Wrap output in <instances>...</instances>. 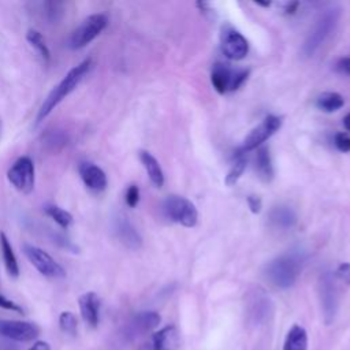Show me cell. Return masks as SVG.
I'll return each instance as SVG.
<instances>
[{
  "instance_id": "1",
  "label": "cell",
  "mask_w": 350,
  "mask_h": 350,
  "mask_svg": "<svg viewBox=\"0 0 350 350\" xmlns=\"http://www.w3.org/2000/svg\"><path fill=\"white\" fill-rule=\"evenodd\" d=\"M92 67V59H85L83 62H81L78 66L72 67L66 77L51 90V93L46 96V98L44 100V103L41 104L38 113H37V123L42 122L55 108L56 105L66 98L77 86L78 83L82 81V78L89 72Z\"/></svg>"
},
{
  "instance_id": "2",
  "label": "cell",
  "mask_w": 350,
  "mask_h": 350,
  "mask_svg": "<svg viewBox=\"0 0 350 350\" xmlns=\"http://www.w3.org/2000/svg\"><path fill=\"white\" fill-rule=\"evenodd\" d=\"M302 258L297 254H284L276 257L265 265L264 275L269 283L279 288L291 287L301 272Z\"/></svg>"
},
{
  "instance_id": "3",
  "label": "cell",
  "mask_w": 350,
  "mask_h": 350,
  "mask_svg": "<svg viewBox=\"0 0 350 350\" xmlns=\"http://www.w3.org/2000/svg\"><path fill=\"white\" fill-rule=\"evenodd\" d=\"M338 19H339L338 8H328L320 14V16L316 19L312 30L309 31V34L301 48V52L305 57L313 56L320 49V46L325 42V40L335 30Z\"/></svg>"
},
{
  "instance_id": "4",
  "label": "cell",
  "mask_w": 350,
  "mask_h": 350,
  "mask_svg": "<svg viewBox=\"0 0 350 350\" xmlns=\"http://www.w3.org/2000/svg\"><path fill=\"white\" fill-rule=\"evenodd\" d=\"M163 215L175 223L185 227H194L197 224L198 213L196 206L185 197L168 196L161 205Z\"/></svg>"
},
{
  "instance_id": "5",
  "label": "cell",
  "mask_w": 350,
  "mask_h": 350,
  "mask_svg": "<svg viewBox=\"0 0 350 350\" xmlns=\"http://www.w3.org/2000/svg\"><path fill=\"white\" fill-rule=\"evenodd\" d=\"M319 297L325 324H331L336 316L339 306V290L336 278L332 272L321 273L319 279Z\"/></svg>"
},
{
  "instance_id": "6",
  "label": "cell",
  "mask_w": 350,
  "mask_h": 350,
  "mask_svg": "<svg viewBox=\"0 0 350 350\" xmlns=\"http://www.w3.org/2000/svg\"><path fill=\"white\" fill-rule=\"evenodd\" d=\"M108 23V18L104 14H93L89 15L71 34L70 37V48L81 49L90 44L105 27Z\"/></svg>"
},
{
  "instance_id": "7",
  "label": "cell",
  "mask_w": 350,
  "mask_h": 350,
  "mask_svg": "<svg viewBox=\"0 0 350 350\" xmlns=\"http://www.w3.org/2000/svg\"><path fill=\"white\" fill-rule=\"evenodd\" d=\"M23 253L41 275L46 278H53V279L66 276V271L63 269V267L49 253L42 250L41 247L31 243H25Z\"/></svg>"
},
{
  "instance_id": "8",
  "label": "cell",
  "mask_w": 350,
  "mask_h": 350,
  "mask_svg": "<svg viewBox=\"0 0 350 350\" xmlns=\"http://www.w3.org/2000/svg\"><path fill=\"white\" fill-rule=\"evenodd\" d=\"M7 178L10 183L21 193L29 194L34 189L36 171L34 163L29 156L19 157L8 170Z\"/></svg>"
},
{
  "instance_id": "9",
  "label": "cell",
  "mask_w": 350,
  "mask_h": 350,
  "mask_svg": "<svg viewBox=\"0 0 350 350\" xmlns=\"http://www.w3.org/2000/svg\"><path fill=\"white\" fill-rule=\"evenodd\" d=\"M271 298L261 288L252 290L246 297V319L253 325L264 324L272 314Z\"/></svg>"
},
{
  "instance_id": "10",
  "label": "cell",
  "mask_w": 350,
  "mask_h": 350,
  "mask_svg": "<svg viewBox=\"0 0 350 350\" xmlns=\"http://www.w3.org/2000/svg\"><path fill=\"white\" fill-rule=\"evenodd\" d=\"M247 74L249 71L246 70H234L228 64L216 63L212 68L211 81L216 92L226 93L227 90L238 89L247 78Z\"/></svg>"
},
{
  "instance_id": "11",
  "label": "cell",
  "mask_w": 350,
  "mask_h": 350,
  "mask_svg": "<svg viewBox=\"0 0 350 350\" xmlns=\"http://www.w3.org/2000/svg\"><path fill=\"white\" fill-rule=\"evenodd\" d=\"M160 323V314L153 312V310H146V312H141L138 314H135L124 327L123 329V339L126 342L134 340L138 336L145 335L146 332L152 331L153 328H156Z\"/></svg>"
},
{
  "instance_id": "12",
  "label": "cell",
  "mask_w": 350,
  "mask_h": 350,
  "mask_svg": "<svg viewBox=\"0 0 350 350\" xmlns=\"http://www.w3.org/2000/svg\"><path fill=\"white\" fill-rule=\"evenodd\" d=\"M0 335L18 342H30L40 335V327L30 321L0 320Z\"/></svg>"
},
{
  "instance_id": "13",
  "label": "cell",
  "mask_w": 350,
  "mask_h": 350,
  "mask_svg": "<svg viewBox=\"0 0 350 350\" xmlns=\"http://www.w3.org/2000/svg\"><path fill=\"white\" fill-rule=\"evenodd\" d=\"M280 126H282V118L275 116V115L267 116L245 138L243 146H242V152L252 150V149H256L257 146H260L264 141H267L269 137H272L280 129Z\"/></svg>"
},
{
  "instance_id": "14",
  "label": "cell",
  "mask_w": 350,
  "mask_h": 350,
  "mask_svg": "<svg viewBox=\"0 0 350 350\" xmlns=\"http://www.w3.org/2000/svg\"><path fill=\"white\" fill-rule=\"evenodd\" d=\"M180 336L175 325H167L154 332L144 345L137 350H178Z\"/></svg>"
},
{
  "instance_id": "15",
  "label": "cell",
  "mask_w": 350,
  "mask_h": 350,
  "mask_svg": "<svg viewBox=\"0 0 350 350\" xmlns=\"http://www.w3.org/2000/svg\"><path fill=\"white\" fill-rule=\"evenodd\" d=\"M112 227H113V232H115L116 238L126 247H129L131 250H137L141 247L142 238H141L139 232L137 231V228L131 224V221L129 220L127 216H124L123 213H118L113 217Z\"/></svg>"
},
{
  "instance_id": "16",
  "label": "cell",
  "mask_w": 350,
  "mask_h": 350,
  "mask_svg": "<svg viewBox=\"0 0 350 350\" xmlns=\"http://www.w3.org/2000/svg\"><path fill=\"white\" fill-rule=\"evenodd\" d=\"M221 51L231 60H241L249 52L247 40L234 29H226L221 36Z\"/></svg>"
},
{
  "instance_id": "17",
  "label": "cell",
  "mask_w": 350,
  "mask_h": 350,
  "mask_svg": "<svg viewBox=\"0 0 350 350\" xmlns=\"http://www.w3.org/2000/svg\"><path fill=\"white\" fill-rule=\"evenodd\" d=\"M79 175L89 190L94 193H100L105 190L108 183L107 175L98 165L93 163H82L79 165Z\"/></svg>"
},
{
  "instance_id": "18",
  "label": "cell",
  "mask_w": 350,
  "mask_h": 350,
  "mask_svg": "<svg viewBox=\"0 0 350 350\" xmlns=\"http://www.w3.org/2000/svg\"><path fill=\"white\" fill-rule=\"evenodd\" d=\"M79 312L88 325L96 328L100 321V298L96 293L88 291L78 299Z\"/></svg>"
},
{
  "instance_id": "19",
  "label": "cell",
  "mask_w": 350,
  "mask_h": 350,
  "mask_svg": "<svg viewBox=\"0 0 350 350\" xmlns=\"http://www.w3.org/2000/svg\"><path fill=\"white\" fill-rule=\"evenodd\" d=\"M283 350H308L306 329L298 324H294L284 338Z\"/></svg>"
},
{
  "instance_id": "20",
  "label": "cell",
  "mask_w": 350,
  "mask_h": 350,
  "mask_svg": "<svg viewBox=\"0 0 350 350\" xmlns=\"http://www.w3.org/2000/svg\"><path fill=\"white\" fill-rule=\"evenodd\" d=\"M139 159H141V163L144 164V167L146 170V174H148L150 182L156 187H161L163 183H164V175H163L161 167H160L159 161L156 160V157L153 154H150L149 152H146V150H141L139 152Z\"/></svg>"
},
{
  "instance_id": "21",
  "label": "cell",
  "mask_w": 350,
  "mask_h": 350,
  "mask_svg": "<svg viewBox=\"0 0 350 350\" xmlns=\"http://www.w3.org/2000/svg\"><path fill=\"white\" fill-rule=\"evenodd\" d=\"M269 221L278 228H291L297 221V215L290 206H275L269 213Z\"/></svg>"
},
{
  "instance_id": "22",
  "label": "cell",
  "mask_w": 350,
  "mask_h": 350,
  "mask_svg": "<svg viewBox=\"0 0 350 350\" xmlns=\"http://www.w3.org/2000/svg\"><path fill=\"white\" fill-rule=\"evenodd\" d=\"M0 249H1L3 261H4L8 275L12 278H18L19 276V265L16 261V256H15L14 249L4 232L0 234Z\"/></svg>"
},
{
  "instance_id": "23",
  "label": "cell",
  "mask_w": 350,
  "mask_h": 350,
  "mask_svg": "<svg viewBox=\"0 0 350 350\" xmlns=\"http://www.w3.org/2000/svg\"><path fill=\"white\" fill-rule=\"evenodd\" d=\"M256 170L258 176L264 182H271L273 178V167L269 156V150L267 146H261L256 154Z\"/></svg>"
},
{
  "instance_id": "24",
  "label": "cell",
  "mask_w": 350,
  "mask_h": 350,
  "mask_svg": "<svg viewBox=\"0 0 350 350\" xmlns=\"http://www.w3.org/2000/svg\"><path fill=\"white\" fill-rule=\"evenodd\" d=\"M345 104V98L335 92H325L321 93L317 98H316V107L319 109H321L323 112H335L338 109H340Z\"/></svg>"
},
{
  "instance_id": "25",
  "label": "cell",
  "mask_w": 350,
  "mask_h": 350,
  "mask_svg": "<svg viewBox=\"0 0 350 350\" xmlns=\"http://www.w3.org/2000/svg\"><path fill=\"white\" fill-rule=\"evenodd\" d=\"M44 211L62 228H68L72 223V215L68 211L60 208L59 205L48 204V205H45Z\"/></svg>"
},
{
  "instance_id": "26",
  "label": "cell",
  "mask_w": 350,
  "mask_h": 350,
  "mask_svg": "<svg viewBox=\"0 0 350 350\" xmlns=\"http://www.w3.org/2000/svg\"><path fill=\"white\" fill-rule=\"evenodd\" d=\"M26 40L29 41V44L37 51V53L41 56V59L44 62H48L49 57H51V52H49V48L42 37V34L36 30V29H30L27 30V34H26Z\"/></svg>"
},
{
  "instance_id": "27",
  "label": "cell",
  "mask_w": 350,
  "mask_h": 350,
  "mask_svg": "<svg viewBox=\"0 0 350 350\" xmlns=\"http://www.w3.org/2000/svg\"><path fill=\"white\" fill-rule=\"evenodd\" d=\"M59 327L60 329L71 336L77 335V328H78V320L77 316L72 312H62L59 316Z\"/></svg>"
},
{
  "instance_id": "28",
  "label": "cell",
  "mask_w": 350,
  "mask_h": 350,
  "mask_svg": "<svg viewBox=\"0 0 350 350\" xmlns=\"http://www.w3.org/2000/svg\"><path fill=\"white\" fill-rule=\"evenodd\" d=\"M246 168V159L242 156V153H239L238 159L235 160V163L232 164L231 170L228 171L227 176H226V185L228 186H232L237 183V180L241 178V175L243 174Z\"/></svg>"
},
{
  "instance_id": "29",
  "label": "cell",
  "mask_w": 350,
  "mask_h": 350,
  "mask_svg": "<svg viewBox=\"0 0 350 350\" xmlns=\"http://www.w3.org/2000/svg\"><path fill=\"white\" fill-rule=\"evenodd\" d=\"M42 8H44V14L45 18L49 22H56L62 18L63 15V4L57 3V1H45L42 3Z\"/></svg>"
},
{
  "instance_id": "30",
  "label": "cell",
  "mask_w": 350,
  "mask_h": 350,
  "mask_svg": "<svg viewBox=\"0 0 350 350\" xmlns=\"http://www.w3.org/2000/svg\"><path fill=\"white\" fill-rule=\"evenodd\" d=\"M334 275H335L336 280H339L340 283L349 286L350 284V264L349 262L340 264Z\"/></svg>"
},
{
  "instance_id": "31",
  "label": "cell",
  "mask_w": 350,
  "mask_h": 350,
  "mask_svg": "<svg viewBox=\"0 0 350 350\" xmlns=\"http://www.w3.org/2000/svg\"><path fill=\"white\" fill-rule=\"evenodd\" d=\"M139 201V189L135 185H130L126 190V204L130 208H134Z\"/></svg>"
},
{
  "instance_id": "32",
  "label": "cell",
  "mask_w": 350,
  "mask_h": 350,
  "mask_svg": "<svg viewBox=\"0 0 350 350\" xmlns=\"http://www.w3.org/2000/svg\"><path fill=\"white\" fill-rule=\"evenodd\" d=\"M335 146L340 150V152H349L350 150V137L346 133H338L335 135Z\"/></svg>"
},
{
  "instance_id": "33",
  "label": "cell",
  "mask_w": 350,
  "mask_h": 350,
  "mask_svg": "<svg viewBox=\"0 0 350 350\" xmlns=\"http://www.w3.org/2000/svg\"><path fill=\"white\" fill-rule=\"evenodd\" d=\"M0 308L3 309H7V310H12V312H16V313H25L22 306H19L18 304H15L14 301L8 299L5 295L0 294Z\"/></svg>"
},
{
  "instance_id": "34",
  "label": "cell",
  "mask_w": 350,
  "mask_h": 350,
  "mask_svg": "<svg viewBox=\"0 0 350 350\" xmlns=\"http://www.w3.org/2000/svg\"><path fill=\"white\" fill-rule=\"evenodd\" d=\"M247 204H249V208H250V211H252L253 213L260 212V209H261V200H260L258 197L250 196V197L247 198Z\"/></svg>"
},
{
  "instance_id": "35",
  "label": "cell",
  "mask_w": 350,
  "mask_h": 350,
  "mask_svg": "<svg viewBox=\"0 0 350 350\" xmlns=\"http://www.w3.org/2000/svg\"><path fill=\"white\" fill-rule=\"evenodd\" d=\"M336 68L345 74L350 75V57H343L336 63Z\"/></svg>"
},
{
  "instance_id": "36",
  "label": "cell",
  "mask_w": 350,
  "mask_h": 350,
  "mask_svg": "<svg viewBox=\"0 0 350 350\" xmlns=\"http://www.w3.org/2000/svg\"><path fill=\"white\" fill-rule=\"evenodd\" d=\"M29 350H51V346L44 340H38Z\"/></svg>"
},
{
  "instance_id": "37",
  "label": "cell",
  "mask_w": 350,
  "mask_h": 350,
  "mask_svg": "<svg viewBox=\"0 0 350 350\" xmlns=\"http://www.w3.org/2000/svg\"><path fill=\"white\" fill-rule=\"evenodd\" d=\"M343 124H345L346 130H347V131H350V112L345 116V119H343Z\"/></svg>"
},
{
  "instance_id": "38",
  "label": "cell",
  "mask_w": 350,
  "mask_h": 350,
  "mask_svg": "<svg viewBox=\"0 0 350 350\" xmlns=\"http://www.w3.org/2000/svg\"><path fill=\"white\" fill-rule=\"evenodd\" d=\"M0 129H1V123H0Z\"/></svg>"
}]
</instances>
